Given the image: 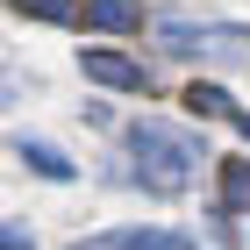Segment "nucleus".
<instances>
[{"label": "nucleus", "instance_id": "20e7f679", "mask_svg": "<svg viewBox=\"0 0 250 250\" xmlns=\"http://www.w3.org/2000/svg\"><path fill=\"white\" fill-rule=\"evenodd\" d=\"M222 208L229 214L250 208V157H222Z\"/></svg>", "mask_w": 250, "mask_h": 250}, {"label": "nucleus", "instance_id": "1a4fd4ad", "mask_svg": "<svg viewBox=\"0 0 250 250\" xmlns=\"http://www.w3.org/2000/svg\"><path fill=\"white\" fill-rule=\"evenodd\" d=\"M7 250H29V229L21 222H7Z\"/></svg>", "mask_w": 250, "mask_h": 250}, {"label": "nucleus", "instance_id": "f257e3e1", "mask_svg": "<svg viewBox=\"0 0 250 250\" xmlns=\"http://www.w3.org/2000/svg\"><path fill=\"white\" fill-rule=\"evenodd\" d=\"M136 172H143V186L150 193H179L193 179V157H200V143L179 129H165V122H136Z\"/></svg>", "mask_w": 250, "mask_h": 250}, {"label": "nucleus", "instance_id": "0eeeda50", "mask_svg": "<svg viewBox=\"0 0 250 250\" xmlns=\"http://www.w3.org/2000/svg\"><path fill=\"white\" fill-rule=\"evenodd\" d=\"M21 150V165H36V172H50V179H72V165H64L58 150H50V143H15Z\"/></svg>", "mask_w": 250, "mask_h": 250}, {"label": "nucleus", "instance_id": "9d476101", "mask_svg": "<svg viewBox=\"0 0 250 250\" xmlns=\"http://www.w3.org/2000/svg\"><path fill=\"white\" fill-rule=\"evenodd\" d=\"M236 129H243V136H250V115H236Z\"/></svg>", "mask_w": 250, "mask_h": 250}, {"label": "nucleus", "instance_id": "6e6552de", "mask_svg": "<svg viewBox=\"0 0 250 250\" xmlns=\"http://www.w3.org/2000/svg\"><path fill=\"white\" fill-rule=\"evenodd\" d=\"M15 7L36 21H79V0H15Z\"/></svg>", "mask_w": 250, "mask_h": 250}, {"label": "nucleus", "instance_id": "7ed1b4c3", "mask_svg": "<svg viewBox=\"0 0 250 250\" xmlns=\"http://www.w3.org/2000/svg\"><path fill=\"white\" fill-rule=\"evenodd\" d=\"M86 79H93V86H122V93H136V86H143V64L122 58V50H86Z\"/></svg>", "mask_w": 250, "mask_h": 250}, {"label": "nucleus", "instance_id": "39448f33", "mask_svg": "<svg viewBox=\"0 0 250 250\" xmlns=\"http://www.w3.org/2000/svg\"><path fill=\"white\" fill-rule=\"evenodd\" d=\"M86 21H93V29H136V0H93V7H86Z\"/></svg>", "mask_w": 250, "mask_h": 250}, {"label": "nucleus", "instance_id": "f03ea898", "mask_svg": "<svg viewBox=\"0 0 250 250\" xmlns=\"http://www.w3.org/2000/svg\"><path fill=\"white\" fill-rule=\"evenodd\" d=\"M72 250H193L186 236H165V229H107V236H86Z\"/></svg>", "mask_w": 250, "mask_h": 250}, {"label": "nucleus", "instance_id": "423d86ee", "mask_svg": "<svg viewBox=\"0 0 250 250\" xmlns=\"http://www.w3.org/2000/svg\"><path fill=\"white\" fill-rule=\"evenodd\" d=\"M186 107H193V115H236V100L222 93V86H208V79H193V86H186Z\"/></svg>", "mask_w": 250, "mask_h": 250}]
</instances>
